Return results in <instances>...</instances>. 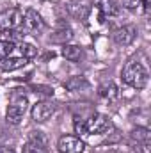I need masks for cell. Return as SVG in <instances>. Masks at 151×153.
Segmentation results:
<instances>
[{"mask_svg":"<svg viewBox=\"0 0 151 153\" xmlns=\"http://www.w3.org/2000/svg\"><path fill=\"white\" fill-rule=\"evenodd\" d=\"M0 153H14V150H11V148H0Z\"/></svg>","mask_w":151,"mask_h":153,"instance_id":"21","label":"cell"},{"mask_svg":"<svg viewBox=\"0 0 151 153\" xmlns=\"http://www.w3.org/2000/svg\"><path fill=\"white\" fill-rule=\"evenodd\" d=\"M21 27H23V32H25V34L39 36V34L44 30V22L41 20V16H39L34 9H29V11L25 13V16H23Z\"/></svg>","mask_w":151,"mask_h":153,"instance_id":"4","label":"cell"},{"mask_svg":"<svg viewBox=\"0 0 151 153\" xmlns=\"http://www.w3.org/2000/svg\"><path fill=\"white\" fill-rule=\"evenodd\" d=\"M61 53H62L64 59H68V61H71V62H76V61L82 59V48L76 46V45H64Z\"/></svg>","mask_w":151,"mask_h":153,"instance_id":"13","label":"cell"},{"mask_svg":"<svg viewBox=\"0 0 151 153\" xmlns=\"http://www.w3.org/2000/svg\"><path fill=\"white\" fill-rule=\"evenodd\" d=\"M94 7L100 11V22H105L110 16H117L121 13L119 5L114 0H94Z\"/></svg>","mask_w":151,"mask_h":153,"instance_id":"9","label":"cell"},{"mask_svg":"<svg viewBox=\"0 0 151 153\" xmlns=\"http://www.w3.org/2000/svg\"><path fill=\"white\" fill-rule=\"evenodd\" d=\"M64 87L70 89V91H80L82 87H87V82L84 76H71L70 80L64 82Z\"/></svg>","mask_w":151,"mask_h":153,"instance_id":"15","label":"cell"},{"mask_svg":"<svg viewBox=\"0 0 151 153\" xmlns=\"http://www.w3.org/2000/svg\"><path fill=\"white\" fill-rule=\"evenodd\" d=\"M27 64V59L25 57H5L2 61V70L4 71H14V70H20Z\"/></svg>","mask_w":151,"mask_h":153,"instance_id":"12","label":"cell"},{"mask_svg":"<svg viewBox=\"0 0 151 153\" xmlns=\"http://www.w3.org/2000/svg\"><path fill=\"white\" fill-rule=\"evenodd\" d=\"M137 36V29L133 25H123L119 29H115L112 32V39L115 45L119 46H128L133 43V39Z\"/></svg>","mask_w":151,"mask_h":153,"instance_id":"6","label":"cell"},{"mask_svg":"<svg viewBox=\"0 0 151 153\" xmlns=\"http://www.w3.org/2000/svg\"><path fill=\"white\" fill-rule=\"evenodd\" d=\"M98 94H100L101 100H105V102L110 103V102H115L119 98V89H117V85L114 82H105V84L100 85Z\"/></svg>","mask_w":151,"mask_h":153,"instance_id":"11","label":"cell"},{"mask_svg":"<svg viewBox=\"0 0 151 153\" xmlns=\"http://www.w3.org/2000/svg\"><path fill=\"white\" fill-rule=\"evenodd\" d=\"M110 126H112V123L109 121V117L103 114H98V112H94L89 119H85V130H87V134H103Z\"/></svg>","mask_w":151,"mask_h":153,"instance_id":"5","label":"cell"},{"mask_svg":"<svg viewBox=\"0 0 151 153\" xmlns=\"http://www.w3.org/2000/svg\"><path fill=\"white\" fill-rule=\"evenodd\" d=\"M121 78L124 84H128L133 89H144L148 84V70L139 62V61H128L123 68Z\"/></svg>","mask_w":151,"mask_h":153,"instance_id":"1","label":"cell"},{"mask_svg":"<svg viewBox=\"0 0 151 153\" xmlns=\"http://www.w3.org/2000/svg\"><path fill=\"white\" fill-rule=\"evenodd\" d=\"M71 38H73V30H71V27H70L68 23H64V22H61V23L55 27L53 34H52V41H53V43H62V45H66L68 41H71Z\"/></svg>","mask_w":151,"mask_h":153,"instance_id":"10","label":"cell"},{"mask_svg":"<svg viewBox=\"0 0 151 153\" xmlns=\"http://www.w3.org/2000/svg\"><path fill=\"white\" fill-rule=\"evenodd\" d=\"M30 141H32V143H38V144H41V146L46 148V137H44L41 132H30Z\"/></svg>","mask_w":151,"mask_h":153,"instance_id":"19","label":"cell"},{"mask_svg":"<svg viewBox=\"0 0 151 153\" xmlns=\"http://www.w3.org/2000/svg\"><path fill=\"white\" fill-rule=\"evenodd\" d=\"M23 22V13L18 7H11L0 13V32H11L21 27Z\"/></svg>","mask_w":151,"mask_h":153,"instance_id":"3","label":"cell"},{"mask_svg":"<svg viewBox=\"0 0 151 153\" xmlns=\"http://www.w3.org/2000/svg\"><path fill=\"white\" fill-rule=\"evenodd\" d=\"M53 112H55V105L52 102L43 100V102H38L32 107V119L36 123H44L46 119H50L53 116Z\"/></svg>","mask_w":151,"mask_h":153,"instance_id":"8","label":"cell"},{"mask_svg":"<svg viewBox=\"0 0 151 153\" xmlns=\"http://www.w3.org/2000/svg\"><path fill=\"white\" fill-rule=\"evenodd\" d=\"M23 153H48V152H46L44 146H41V144H38V143L29 141V143L23 146Z\"/></svg>","mask_w":151,"mask_h":153,"instance_id":"18","label":"cell"},{"mask_svg":"<svg viewBox=\"0 0 151 153\" xmlns=\"http://www.w3.org/2000/svg\"><path fill=\"white\" fill-rule=\"evenodd\" d=\"M75 134L78 135H85L87 130H85V121L80 119V117H75Z\"/></svg>","mask_w":151,"mask_h":153,"instance_id":"20","label":"cell"},{"mask_svg":"<svg viewBox=\"0 0 151 153\" xmlns=\"http://www.w3.org/2000/svg\"><path fill=\"white\" fill-rule=\"evenodd\" d=\"M57 150L61 153H82L85 150V144L73 135H64L57 143Z\"/></svg>","mask_w":151,"mask_h":153,"instance_id":"7","label":"cell"},{"mask_svg":"<svg viewBox=\"0 0 151 153\" xmlns=\"http://www.w3.org/2000/svg\"><path fill=\"white\" fill-rule=\"evenodd\" d=\"M130 137H132V141L133 143H137V144H141V143H150L151 139V134L148 128H135V130H132V134H130Z\"/></svg>","mask_w":151,"mask_h":153,"instance_id":"14","label":"cell"},{"mask_svg":"<svg viewBox=\"0 0 151 153\" xmlns=\"http://www.w3.org/2000/svg\"><path fill=\"white\" fill-rule=\"evenodd\" d=\"M14 50V43L13 41H0V61H4L5 57H9Z\"/></svg>","mask_w":151,"mask_h":153,"instance_id":"16","label":"cell"},{"mask_svg":"<svg viewBox=\"0 0 151 153\" xmlns=\"http://www.w3.org/2000/svg\"><path fill=\"white\" fill-rule=\"evenodd\" d=\"M20 52H21V57H25V59H30V57H34V55L38 53V48H36L34 45L21 43V45H20Z\"/></svg>","mask_w":151,"mask_h":153,"instance_id":"17","label":"cell"},{"mask_svg":"<svg viewBox=\"0 0 151 153\" xmlns=\"http://www.w3.org/2000/svg\"><path fill=\"white\" fill-rule=\"evenodd\" d=\"M27 107H29V100L27 96L23 94H18L14 93L13 98H11V103H9V109H7V123L9 125H20L23 116L27 112Z\"/></svg>","mask_w":151,"mask_h":153,"instance_id":"2","label":"cell"}]
</instances>
